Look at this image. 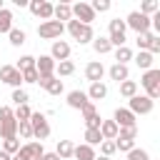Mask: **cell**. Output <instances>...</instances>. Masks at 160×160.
I'll return each mask as SVG.
<instances>
[{
    "label": "cell",
    "mask_w": 160,
    "mask_h": 160,
    "mask_svg": "<svg viewBox=\"0 0 160 160\" xmlns=\"http://www.w3.org/2000/svg\"><path fill=\"white\" fill-rule=\"evenodd\" d=\"M140 85L145 88V95L155 102V100L160 98V70H158V68L145 70V72H142V78H140Z\"/></svg>",
    "instance_id": "obj_1"
},
{
    "label": "cell",
    "mask_w": 160,
    "mask_h": 160,
    "mask_svg": "<svg viewBox=\"0 0 160 160\" xmlns=\"http://www.w3.org/2000/svg\"><path fill=\"white\" fill-rule=\"evenodd\" d=\"M0 138L2 140L18 138V120L12 115V108H8V105L0 108Z\"/></svg>",
    "instance_id": "obj_2"
},
{
    "label": "cell",
    "mask_w": 160,
    "mask_h": 160,
    "mask_svg": "<svg viewBox=\"0 0 160 160\" xmlns=\"http://www.w3.org/2000/svg\"><path fill=\"white\" fill-rule=\"evenodd\" d=\"M68 32L80 42V45H85V42H92V28L90 25H82V22H78V20H68Z\"/></svg>",
    "instance_id": "obj_3"
},
{
    "label": "cell",
    "mask_w": 160,
    "mask_h": 160,
    "mask_svg": "<svg viewBox=\"0 0 160 160\" xmlns=\"http://www.w3.org/2000/svg\"><path fill=\"white\" fill-rule=\"evenodd\" d=\"M62 30H65L62 22H58V20H45V22H40L38 35H40L42 40H58V38L62 35Z\"/></svg>",
    "instance_id": "obj_4"
},
{
    "label": "cell",
    "mask_w": 160,
    "mask_h": 160,
    "mask_svg": "<svg viewBox=\"0 0 160 160\" xmlns=\"http://www.w3.org/2000/svg\"><path fill=\"white\" fill-rule=\"evenodd\" d=\"M30 128H32V138H38L40 142L50 135V125H48V120H45L42 112H32L30 115Z\"/></svg>",
    "instance_id": "obj_5"
},
{
    "label": "cell",
    "mask_w": 160,
    "mask_h": 160,
    "mask_svg": "<svg viewBox=\"0 0 160 160\" xmlns=\"http://www.w3.org/2000/svg\"><path fill=\"white\" fill-rule=\"evenodd\" d=\"M125 28H132L138 35L140 32H150V18L142 15V12H138V10H132L128 15V20H125Z\"/></svg>",
    "instance_id": "obj_6"
},
{
    "label": "cell",
    "mask_w": 160,
    "mask_h": 160,
    "mask_svg": "<svg viewBox=\"0 0 160 160\" xmlns=\"http://www.w3.org/2000/svg\"><path fill=\"white\" fill-rule=\"evenodd\" d=\"M152 105H155V102H152L148 95H132V98H130V108H128V110L138 118V115H148V112H152Z\"/></svg>",
    "instance_id": "obj_7"
},
{
    "label": "cell",
    "mask_w": 160,
    "mask_h": 160,
    "mask_svg": "<svg viewBox=\"0 0 160 160\" xmlns=\"http://www.w3.org/2000/svg\"><path fill=\"white\" fill-rule=\"evenodd\" d=\"M70 10H72V20H78L82 25H90L95 20V12H92L90 2H75V5H70Z\"/></svg>",
    "instance_id": "obj_8"
},
{
    "label": "cell",
    "mask_w": 160,
    "mask_h": 160,
    "mask_svg": "<svg viewBox=\"0 0 160 160\" xmlns=\"http://www.w3.org/2000/svg\"><path fill=\"white\" fill-rule=\"evenodd\" d=\"M28 8H30V12L35 15V18H40L42 22L45 20H52V2H48V0H32V2H28Z\"/></svg>",
    "instance_id": "obj_9"
},
{
    "label": "cell",
    "mask_w": 160,
    "mask_h": 160,
    "mask_svg": "<svg viewBox=\"0 0 160 160\" xmlns=\"http://www.w3.org/2000/svg\"><path fill=\"white\" fill-rule=\"evenodd\" d=\"M0 80H2L5 85L20 88V82H22V72L15 70V65H2V68H0Z\"/></svg>",
    "instance_id": "obj_10"
},
{
    "label": "cell",
    "mask_w": 160,
    "mask_h": 160,
    "mask_svg": "<svg viewBox=\"0 0 160 160\" xmlns=\"http://www.w3.org/2000/svg\"><path fill=\"white\" fill-rule=\"evenodd\" d=\"M35 70L40 78H50L55 72V60L50 55H40V58H35Z\"/></svg>",
    "instance_id": "obj_11"
},
{
    "label": "cell",
    "mask_w": 160,
    "mask_h": 160,
    "mask_svg": "<svg viewBox=\"0 0 160 160\" xmlns=\"http://www.w3.org/2000/svg\"><path fill=\"white\" fill-rule=\"evenodd\" d=\"M50 58H52L55 62H62V60H68V58H70V45H68L65 40H52Z\"/></svg>",
    "instance_id": "obj_12"
},
{
    "label": "cell",
    "mask_w": 160,
    "mask_h": 160,
    "mask_svg": "<svg viewBox=\"0 0 160 160\" xmlns=\"http://www.w3.org/2000/svg\"><path fill=\"white\" fill-rule=\"evenodd\" d=\"M112 120H115V125H118V128H138V122H135V115H132L128 108H118Z\"/></svg>",
    "instance_id": "obj_13"
},
{
    "label": "cell",
    "mask_w": 160,
    "mask_h": 160,
    "mask_svg": "<svg viewBox=\"0 0 160 160\" xmlns=\"http://www.w3.org/2000/svg\"><path fill=\"white\" fill-rule=\"evenodd\" d=\"M102 75H105L102 62L92 60V62H88V65H85V78H88L90 82H100V80H102Z\"/></svg>",
    "instance_id": "obj_14"
},
{
    "label": "cell",
    "mask_w": 160,
    "mask_h": 160,
    "mask_svg": "<svg viewBox=\"0 0 160 160\" xmlns=\"http://www.w3.org/2000/svg\"><path fill=\"white\" fill-rule=\"evenodd\" d=\"M38 82H40V88L48 90L50 95H60V92H62V80L55 78V75H50V78H40Z\"/></svg>",
    "instance_id": "obj_15"
},
{
    "label": "cell",
    "mask_w": 160,
    "mask_h": 160,
    "mask_svg": "<svg viewBox=\"0 0 160 160\" xmlns=\"http://www.w3.org/2000/svg\"><path fill=\"white\" fill-rule=\"evenodd\" d=\"M88 102H90V100H88V95H85L82 90H72V92H68V105L75 108V110H82Z\"/></svg>",
    "instance_id": "obj_16"
},
{
    "label": "cell",
    "mask_w": 160,
    "mask_h": 160,
    "mask_svg": "<svg viewBox=\"0 0 160 160\" xmlns=\"http://www.w3.org/2000/svg\"><path fill=\"white\" fill-rule=\"evenodd\" d=\"M85 95H88L90 102H92V100H102V98L108 95V85H105V82H90V90H88Z\"/></svg>",
    "instance_id": "obj_17"
},
{
    "label": "cell",
    "mask_w": 160,
    "mask_h": 160,
    "mask_svg": "<svg viewBox=\"0 0 160 160\" xmlns=\"http://www.w3.org/2000/svg\"><path fill=\"white\" fill-rule=\"evenodd\" d=\"M118 125H115V120H102L100 122V135H102V140H115L118 138Z\"/></svg>",
    "instance_id": "obj_18"
},
{
    "label": "cell",
    "mask_w": 160,
    "mask_h": 160,
    "mask_svg": "<svg viewBox=\"0 0 160 160\" xmlns=\"http://www.w3.org/2000/svg\"><path fill=\"white\" fill-rule=\"evenodd\" d=\"M72 158H75V160H95L98 155H95V150H92L90 145L82 142V145H75V148H72Z\"/></svg>",
    "instance_id": "obj_19"
},
{
    "label": "cell",
    "mask_w": 160,
    "mask_h": 160,
    "mask_svg": "<svg viewBox=\"0 0 160 160\" xmlns=\"http://www.w3.org/2000/svg\"><path fill=\"white\" fill-rule=\"evenodd\" d=\"M52 20H58V22H62V20H72V10H70V5H68V2L55 5V8H52Z\"/></svg>",
    "instance_id": "obj_20"
},
{
    "label": "cell",
    "mask_w": 160,
    "mask_h": 160,
    "mask_svg": "<svg viewBox=\"0 0 160 160\" xmlns=\"http://www.w3.org/2000/svg\"><path fill=\"white\" fill-rule=\"evenodd\" d=\"M108 75H110V80H118V82H122V80H128V78H130V70H128V65H120V62H115V65L108 70Z\"/></svg>",
    "instance_id": "obj_21"
},
{
    "label": "cell",
    "mask_w": 160,
    "mask_h": 160,
    "mask_svg": "<svg viewBox=\"0 0 160 160\" xmlns=\"http://www.w3.org/2000/svg\"><path fill=\"white\" fill-rule=\"evenodd\" d=\"M20 150H22V152H25L30 160H32V158H42V155H45V150H42V142H38V140H30V142H28V145H22Z\"/></svg>",
    "instance_id": "obj_22"
},
{
    "label": "cell",
    "mask_w": 160,
    "mask_h": 160,
    "mask_svg": "<svg viewBox=\"0 0 160 160\" xmlns=\"http://www.w3.org/2000/svg\"><path fill=\"white\" fill-rule=\"evenodd\" d=\"M135 62H138V68H140V70H150V68H152V62H155V58H152L148 50H140V52H138V58H135Z\"/></svg>",
    "instance_id": "obj_23"
},
{
    "label": "cell",
    "mask_w": 160,
    "mask_h": 160,
    "mask_svg": "<svg viewBox=\"0 0 160 160\" xmlns=\"http://www.w3.org/2000/svg\"><path fill=\"white\" fill-rule=\"evenodd\" d=\"M72 148H75V145H72L70 140H60V142H58L55 155H58L60 160H68V158H72Z\"/></svg>",
    "instance_id": "obj_24"
},
{
    "label": "cell",
    "mask_w": 160,
    "mask_h": 160,
    "mask_svg": "<svg viewBox=\"0 0 160 160\" xmlns=\"http://www.w3.org/2000/svg\"><path fill=\"white\" fill-rule=\"evenodd\" d=\"M120 95L128 98V100H130L132 95H138V82H135V80H122V82H120Z\"/></svg>",
    "instance_id": "obj_25"
},
{
    "label": "cell",
    "mask_w": 160,
    "mask_h": 160,
    "mask_svg": "<svg viewBox=\"0 0 160 160\" xmlns=\"http://www.w3.org/2000/svg\"><path fill=\"white\" fill-rule=\"evenodd\" d=\"M12 30V12L8 8L0 10V32H10Z\"/></svg>",
    "instance_id": "obj_26"
},
{
    "label": "cell",
    "mask_w": 160,
    "mask_h": 160,
    "mask_svg": "<svg viewBox=\"0 0 160 160\" xmlns=\"http://www.w3.org/2000/svg\"><path fill=\"white\" fill-rule=\"evenodd\" d=\"M102 142V135H100V130H95V128H85V145H100Z\"/></svg>",
    "instance_id": "obj_27"
},
{
    "label": "cell",
    "mask_w": 160,
    "mask_h": 160,
    "mask_svg": "<svg viewBox=\"0 0 160 160\" xmlns=\"http://www.w3.org/2000/svg\"><path fill=\"white\" fill-rule=\"evenodd\" d=\"M92 48H95V52L98 55H105V52H110V40L108 38H92Z\"/></svg>",
    "instance_id": "obj_28"
},
{
    "label": "cell",
    "mask_w": 160,
    "mask_h": 160,
    "mask_svg": "<svg viewBox=\"0 0 160 160\" xmlns=\"http://www.w3.org/2000/svg\"><path fill=\"white\" fill-rule=\"evenodd\" d=\"M158 10H160V2H158V0H145V2L140 5V10H138V12H142V15H148V18H150V15H155Z\"/></svg>",
    "instance_id": "obj_29"
},
{
    "label": "cell",
    "mask_w": 160,
    "mask_h": 160,
    "mask_svg": "<svg viewBox=\"0 0 160 160\" xmlns=\"http://www.w3.org/2000/svg\"><path fill=\"white\" fill-rule=\"evenodd\" d=\"M8 38H10V45L20 48V45L25 42V30H18V28H12V30L8 32Z\"/></svg>",
    "instance_id": "obj_30"
},
{
    "label": "cell",
    "mask_w": 160,
    "mask_h": 160,
    "mask_svg": "<svg viewBox=\"0 0 160 160\" xmlns=\"http://www.w3.org/2000/svg\"><path fill=\"white\" fill-rule=\"evenodd\" d=\"M115 60H118L120 65H125L128 60H132V50H130L128 45H122V48H118V50H115Z\"/></svg>",
    "instance_id": "obj_31"
},
{
    "label": "cell",
    "mask_w": 160,
    "mask_h": 160,
    "mask_svg": "<svg viewBox=\"0 0 160 160\" xmlns=\"http://www.w3.org/2000/svg\"><path fill=\"white\" fill-rule=\"evenodd\" d=\"M20 148H22V145H20V140H18V138L2 140V152H8V155H15V152H18Z\"/></svg>",
    "instance_id": "obj_32"
},
{
    "label": "cell",
    "mask_w": 160,
    "mask_h": 160,
    "mask_svg": "<svg viewBox=\"0 0 160 160\" xmlns=\"http://www.w3.org/2000/svg\"><path fill=\"white\" fill-rule=\"evenodd\" d=\"M12 115H15V120H18V122H22V120H30L32 110H30L28 105H18V108L12 110Z\"/></svg>",
    "instance_id": "obj_33"
},
{
    "label": "cell",
    "mask_w": 160,
    "mask_h": 160,
    "mask_svg": "<svg viewBox=\"0 0 160 160\" xmlns=\"http://www.w3.org/2000/svg\"><path fill=\"white\" fill-rule=\"evenodd\" d=\"M115 150H122V152H130L135 148V140H128V138H115Z\"/></svg>",
    "instance_id": "obj_34"
},
{
    "label": "cell",
    "mask_w": 160,
    "mask_h": 160,
    "mask_svg": "<svg viewBox=\"0 0 160 160\" xmlns=\"http://www.w3.org/2000/svg\"><path fill=\"white\" fill-rule=\"evenodd\" d=\"M55 70H58V75H72L75 72V65L70 60H62V62H55Z\"/></svg>",
    "instance_id": "obj_35"
},
{
    "label": "cell",
    "mask_w": 160,
    "mask_h": 160,
    "mask_svg": "<svg viewBox=\"0 0 160 160\" xmlns=\"http://www.w3.org/2000/svg\"><path fill=\"white\" fill-rule=\"evenodd\" d=\"M110 35H125V20H120V18L110 20Z\"/></svg>",
    "instance_id": "obj_36"
},
{
    "label": "cell",
    "mask_w": 160,
    "mask_h": 160,
    "mask_svg": "<svg viewBox=\"0 0 160 160\" xmlns=\"http://www.w3.org/2000/svg\"><path fill=\"white\" fill-rule=\"evenodd\" d=\"M28 68H35V58H32V55H22V58L18 60V65H15V70H20V72L28 70Z\"/></svg>",
    "instance_id": "obj_37"
},
{
    "label": "cell",
    "mask_w": 160,
    "mask_h": 160,
    "mask_svg": "<svg viewBox=\"0 0 160 160\" xmlns=\"http://www.w3.org/2000/svg\"><path fill=\"white\" fill-rule=\"evenodd\" d=\"M10 100L15 102V108H18V105H28V92H25V90H20V88H15Z\"/></svg>",
    "instance_id": "obj_38"
},
{
    "label": "cell",
    "mask_w": 160,
    "mask_h": 160,
    "mask_svg": "<svg viewBox=\"0 0 160 160\" xmlns=\"http://www.w3.org/2000/svg\"><path fill=\"white\" fill-rule=\"evenodd\" d=\"M152 38H155L152 32H140V35H138V48H140V50H148L150 42H152Z\"/></svg>",
    "instance_id": "obj_39"
},
{
    "label": "cell",
    "mask_w": 160,
    "mask_h": 160,
    "mask_svg": "<svg viewBox=\"0 0 160 160\" xmlns=\"http://www.w3.org/2000/svg\"><path fill=\"white\" fill-rule=\"evenodd\" d=\"M18 132H20V138L30 140V138H32V128H30V120H22V122H18Z\"/></svg>",
    "instance_id": "obj_40"
},
{
    "label": "cell",
    "mask_w": 160,
    "mask_h": 160,
    "mask_svg": "<svg viewBox=\"0 0 160 160\" xmlns=\"http://www.w3.org/2000/svg\"><path fill=\"white\" fill-rule=\"evenodd\" d=\"M128 160H150V155H148V150H142V148H132V150L128 152Z\"/></svg>",
    "instance_id": "obj_41"
},
{
    "label": "cell",
    "mask_w": 160,
    "mask_h": 160,
    "mask_svg": "<svg viewBox=\"0 0 160 160\" xmlns=\"http://www.w3.org/2000/svg\"><path fill=\"white\" fill-rule=\"evenodd\" d=\"M38 80H40V75H38V70H35V68L22 70V82H38Z\"/></svg>",
    "instance_id": "obj_42"
},
{
    "label": "cell",
    "mask_w": 160,
    "mask_h": 160,
    "mask_svg": "<svg viewBox=\"0 0 160 160\" xmlns=\"http://www.w3.org/2000/svg\"><path fill=\"white\" fill-rule=\"evenodd\" d=\"M100 150H102V158H110V155L115 152V142H112V140H102V142H100Z\"/></svg>",
    "instance_id": "obj_43"
},
{
    "label": "cell",
    "mask_w": 160,
    "mask_h": 160,
    "mask_svg": "<svg viewBox=\"0 0 160 160\" xmlns=\"http://www.w3.org/2000/svg\"><path fill=\"white\" fill-rule=\"evenodd\" d=\"M90 8H92V12H108L110 10V2L108 0H95Z\"/></svg>",
    "instance_id": "obj_44"
},
{
    "label": "cell",
    "mask_w": 160,
    "mask_h": 160,
    "mask_svg": "<svg viewBox=\"0 0 160 160\" xmlns=\"http://www.w3.org/2000/svg\"><path fill=\"white\" fill-rule=\"evenodd\" d=\"M138 135V128H120L118 130V138H128V140H135Z\"/></svg>",
    "instance_id": "obj_45"
},
{
    "label": "cell",
    "mask_w": 160,
    "mask_h": 160,
    "mask_svg": "<svg viewBox=\"0 0 160 160\" xmlns=\"http://www.w3.org/2000/svg\"><path fill=\"white\" fill-rule=\"evenodd\" d=\"M80 112H82V118L88 120V118H92V115H98V108H95V102H88V105H85V108H82Z\"/></svg>",
    "instance_id": "obj_46"
},
{
    "label": "cell",
    "mask_w": 160,
    "mask_h": 160,
    "mask_svg": "<svg viewBox=\"0 0 160 160\" xmlns=\"http://www.w3.org/2000/svg\"><path fill=\"white\" fill-rule=\"evenodd\" d=\"M148 52H150L152 58H155V55L160 52V35H155V38H152V42H150V48H148Z\"/></svg>",
    "instance_id": "obj_47"
},
{
    "label": "cell",
    "mask_w": 160,
    "mask_h": 160,
    "mask_svg": "<svg viewBox=\"0 0 160 160\" xmlns=\"http://www.w3.org/2000/svg\"><path fill=\"white\" fill-rule=\"evenodd\" d=\"M100 122H102V118H100V115H92V118H88V120H85V125H88V128H95V130H100Z\"/></svg>",
    "instance_id": "obj_48"
},
{
    "label": "cell",
    "mask_w": 160,
    "mask_h": 160,
    "mask_svg": "<svg viewBox=\"0 0 160 160\" xmlns=\"http://www.w3.org/2000/svg\"><path fill=\"white\" fill-rule=\"evenodd\" d=\"M12 160H30V158H28V155H25V152H22V150H18V152H15V155H12Z\"/></svg>",
    "instance_id": "obj_49"
},
{
    "label": "cell",
    "mask_w": 160,
    "mask_h": 160,
    "mask_svg": "<svg viewBox=\"0 0 160 160\" xmlns=\"http://www.w3.org/2000/svg\"><path fill=\"white\" fill-rule=\"evenodd\" d=\"M42 160H60V158H58L55 152H45V155H42Z\"/></svg>",
    "instance_id": "obj_50"
},
{
    "label": "cell",
    "mask_w": 160,
    "mask_h": 160,
    "mask_svg": "<svg viewBox=\"0 0 160 160\" xmlns=\"http://www.w3.org/2000/svg\"><path fill=\"white\" fill-rule=\"evenodd\" d=\"M0 160H12V155H8V152H2V150H0Z\"/></svg>",
    "instance_id": "obj_51"
},
{
    "label": "cell",
    "mask_w": 160,
    "mask_h": 160,
    "mask_svg": "<svg viewBox=\"0 0 160 160\" xmlns=\"http://www.w3.org/2000/svg\"><path fill=\"white\" fill-rule=\"evenodd\" d=\"M95 160H110V158H102V155H100V158H95Z\"/></svg>",
    "instance_id": "obj_52"
},
{
    "label": "cell",
    "mask_w": 160,
    "mask_h": 160,
    "mask_svg": "<svg viewBox=\"0 0 160 160\" xmlns=\"http://www.w3.org/2000/svg\"><path fill=\"white\" fill-rule=\"evenodd\" d=\"M2 8H5V5H2V0H0V10H2Z\"/></svg>",
    "instance_id": "obj_53"
},
{
    "label": "cell",
    "mask_w": 160,
    "mask_h": 160,
    "mask_svg": "<svg viewBox=\"0 0 160 160\" xmlns=\"http://www.w3.org/2000/svg\"><path fill=\"white\" fill-rule=\"evenodd\" d=\"M32 160H42V158H32Z\"/></svg>",
    "instance_id": "obj_54"
}]
</instances>
